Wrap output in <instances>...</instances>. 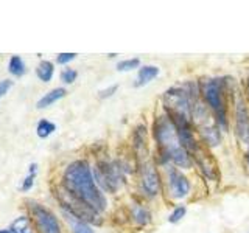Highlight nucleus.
<instances>
[{
	"label": "nucleus",
	"mask_w": 249,
	"mask_h": 233,
	"mask_svg": "<svg viewBox=\"0 0 249 233\" xmlns=\"http://www.w3.org/2000/svg\"><path fill=\"white\" fill-rule=\"evenodd\" d=\"M64 186L70 194L86 202L98 213L106 210V198L100 191L88 162L76 160L70 163L64 173Z\"/></svg>",
	"instance_id": "1"
},
{
	"label": "nucleus",
	"mask_w": 249,
	"mask_h": 233,
	"mask_svg": "<svg viewBox=\"0 0 249 233\" xmlns=\"http://www.w3.org/2000/svg\"><path fill=\"white\" fill-rule=\"evenodd\" d=\"M154 138L159 146V151L165 159L176 163L178 166L187 168L190 166L192 159L189 151L181 143V138L178 135L176 126L170 116H159L154 123Z\"/></svg>",
	"instance_id": "2"
},
{
	"label": "nucleus",
	"mask_w": 249,
	"mask_h": 233,
	"mask_svg": "<svg viewBox=\"0 0 249 233\" xmlns=\"http://www.w3.org/2000/svg\"><path fill=\"white\" fill-rule=\"evenodd\" d=\"M202 95L210 111L213 112V118L221 131L228 129V107H226L224 100V84L223 80L215 78V80H209L202 85Z\"/></svg>",
	"instance_id": "3"
},
{
	"label": "nucleus",
	"mask_w": 249,
	"mask_h": 233,
	"mask_svg": "<svg viewBox=\"0 0 249 233\" xmlns=\"http://www.w3.org/2000/svg\"><path fill=\"white\" fill-rule=\"evenodd\" d=\"M93 177L97 185L107 193H115L123 182L122 169L114 162H98L93 169Z\"/></svg>",
	"instance_id": "4"
},
{
	"label": "nucleus",
	"mask_w": 249,
	"mask_h": 233,
	"mask_svg": "<svg viewBox=\"0 0 249 233\" xmlns=\"http://www.w3.org/2000/svg\"><path fill=\"white\" fill-rule=\"evenodd\" d=\"M62 205H64V210H67L69 213H72L73 216L80 217V219L86 221V222H92V224H101L100 219V213L97 210H93L92 207H89L86 202L80 200L78 198H75L73 194H70L66 190V196L62 199Z\"/></svg>",
	"instance_id": "5"
},
{
	"label": "nucleus",
	"mask_w": 249,
	"mask_h": 233,
	"mask_svg": "<svg viewBox=\"0 0 249 233\" xmlns=\"http://www.w3.org/2000/svg\"><path fill=\"white\" fill-rule=\"evenodd\" d=\"M140 181H142V188L150 198H156L160 191V179L159 173L153 163L146 162L140 166Z\"/></svg>",
	"instance_id": "6"
},
{
	"label": "nucleus",
	"mask_w": 249,
	"mask_h": 233,
	"mask_svg": "<svg viewBox=\"0 0 249 233\" xmlns=\"http://www.w3.org/2000/svg\"><path fill=\"white\" fill-rule=\"evenodd\" d=\"M31 210H33L35 219L37 222V227L41 230V233H61L59 222L53 213H50L47 208H44L42 205H37V204L31 207Z\"/></svg>",
	"instance_id": "7"
},
{
	"label": "nucleus",
	"mask_w": 249,
	"mask_h": 233,
	"mask_svg": "<svg viewBox=\"0 0 249 233\" xmlns=\"http://www.w3.org/2000/svg\"><path fill=\"white\" fill-rule=\"evenodd\" d=\"M168 186L171 196L176 199L185 198L190 191V182L178 168H171L168 174Z\"/></svg>",
	"instance_id": "8"
},
{
	"label": "nucleus",
	"mask_w": 249,
	"mask_h": 233,
	"mask_svg": "<svg viewBox=\"0 0 249 233\" xmlns=\"http://www.w3.org/2000/svg\"><path fill=\"white\" fill-rule=\"evenodd\" d=\"M235 124H237L238 138H241L245 143L249 145V111L246 109L245 103L241 100L237 101V107H235Z\"/></svg>",
	"instance_id": "9"
},
{
	"label": "nucleus",
	"mask_w": 249,
	"mask_h": 233,
	"mask_svg": "<svg viewBox=\"0 0 249 233\" xmlns=\"http://www.w3.org/2000/svg\"><path fill=\"white\" fill-rule=\"evenodd\" d=\"M192 157L196 160V163L199 165L202 173H204L210 179H215V176H216V163L212 159V155L202 150V146L198 145L196 150L192 152Z\"/></svg>",
	"instance_id": "10"
},
{
	"label": "nucleus",
	"mask_w": 249,
	"mask_h": 233,
	"mask_svg": "<svg viewBox=\"0 0 249 233\" xmlns=\"http://www.w3.org/2000/svg\"><path fill=\"white\" fill-rule=\"evenodd\" d=\"M62 212H64V215L67 217V222L70 224L72 233H93L92 227L86 221H83V219H80V217L73 216L72 213H69L67 210H62Z\"/></svg>",
	"instance_id": "11"
},
{
	"label": "nucleus",
	"mask_w": 249,
	"mask_h": 233,
	"mask_svg": "<svg viewBox=\"0 0 249 233\" xmlns=\"http://www.w3.org/2000/svg\"><path fill=\"white\" fill-rule=\"evenodd\" d=\"M64 95H66V89L56 87V89L50 90L49 93H45V95L37 101V104H36V106H37V109H45V107L52 106L53 103H56V101L61 100Z\"/></svg>",
	"instance_id": "12"
},
{
	"label": "nucleus",
	"mask_w": 249,
	"mask_h": 233,
	"mask_svg": "<svg viewBox=\"0 0 249 233\" xmlns=\"http://www.w3.org/2000/svg\"><path fill=\"white\" fill-rule=\"evenodd\" d=\"M158 75H159V68L156 66H145V67H142L139 70L136 85H137V87H139V85H145L150 81H153Z\"/></svg>",
	"instance_id": "13"
},
{
	"label": "nucleus",
	"mask_w": 249,
	"mask_h": 233,
	"mask_svg": "<svg viewBox=\"0 0 249 233\" xmlns=\"http://www.w3.org/2000/svg\"><path fill=\"white\" fill-rule=\"evenodd\" d=\"M53 73H54V67H53V64L50 61H42L36 68L37 78L41 81H44V83H49L53 78Z\"/></svg>",
	"instance_id": "14"
},
{
	"label": "nucleus",
	"mask_w": 249,
	"mask_h": 233,
	"mask_svg": "<svg viewBox=\"0 0 249 233\" xmlns=\"http://www.w3.org/2000/svg\"><path fill=\"white\" fill-rule=\"evenodd\" d=\"M132 217H134V221L140 225H146L151 222V215L150 212L142 207V205H136L134 208H132Z\"/></svg>",
	"instance_id": "15"
},
{
	"label": "nucleus",
	"mask_w": 249,
	"mask_h": 233,
	"mask_svg": "<svg viewBox=\"0 0 249 233\" xmlns=\"http://www.w3.org/2000/svg\"><path fill=\"white\" fill-rule=\"evenodd\" d=\"M11 230H13V233H33V230H31V225H30V221H28L27 216L16 217L13 225H11Z\"/></svg>",
	"instance_id": "16"
},
{
	"label": "nucleus",
	"mask_w": 249,
	"mask_h": 233,
	"mask_svg": "<svg viewBox=\"0 0 249 233\" xmlns=\"http://www.w3.org/2000/svg\"><path fill=\"white\" fill-rule=\"evenodd\" d=\"M54 129H56V126H54V123L49 121V120H41L37 123V128H36V132L37 135L41 138H47L50 134H53Z\"/></svg>",
	"instance_id": "17"
},
{
	"label": "nucleus",
	"mask_w": 249,
	"mask_h": 233,
	"mask_svg": "<svg viewBox=\"0 0 249 233\" xmlns=\"http://www.w3.org/2000/svg\"><path fill=\"white\" fill-rule=\"evenodd\" d=\"M8 70H10V73H13L14 76H22L23 73H25V64H23V61L20 59V56H13L10 59Z\"/></svg>",
	"instance_id": "18"
},
{
	"label": "nucleus",
	"mask_w": 249,
	"mask_h": 233,
	"mask_svg": "<svg viewBox=\"0 0 249 233\" xmlns=\"http://www.w3.org/2000/svg\"><path fill=\"white\" fill-rule=\"evenodd\" d=\"M140 66V59L137 58H132V59H124V61H120L119 64H117V70L119 72H126V70H134Z\"/></svg>",
	"instance_id": "19"
},
{
	"label": "nucleus",
	"mask_w": 249,
	"mask_h": 233,
	"mask_svg": "<svg viewBox=\"0 0 249 233\" xmlns=\"http://www.w3.org/2000/svg\"><path fill=\"white\" fill-rule=\"evenodd\" d=\"M185 207L184 205H179V207H176L175 210H173V213L170 215V217H168V221L171 222V224H175V222H179L182 219V217L185 216Z\"/></svg>",
	"instance_id": "20"
},
{
	"label": "nucleus",
	"mask_w": 249,
	"mask_h": 233,
	"mask_svg": "<svg viewBox=\"0 0 249 233\" xmlns=\"http://www.w3.org/2000/svg\"><path fill=\"white\" fill-rule=\"evenodd\" d=\"M76 76H78L76 70H73V68H66V70H62L61 80L64 81L66 84H72L76 80Z\"/></svg>",
	"instance_id": "21"
},
{
	"label": "nucleus",
	"mask_w": 249,
	"mask_h": 233,
	"mask_svg": "<svg viewBox=\"0 0 249 233\" xmlns=\"http://www.w3.org/2000/svg\"><path fill=\"white\" fill-rule=\"evenodd\" d=\"M35 176H36V174H31V173H30V176H27L25 179H23L22 186H20V190H22V191H28V190L31 188V186H33Z\"/></svg>",
	"instance_id": "22"
},
{
	"label": "nucleus",
	"mask_w": 249,
	"mask_h": 233,
	"mask_svg": "<svg viewBox=\"0 0 249 233\" xmlns=\"http://www.w3.org/2000/svg\"><path fill=\"white\" fill-rule=\"evenodd\" d=\"M75 56H76L75 53H61V54H58V62L59 64H67V62L73 61Z\"/></svg>",
	"instance_id": "23"
},
{
	"label": "nucleus",
	"mask_w": 249,
	"mask_h": 233,
	"mask_svg": "<svg viewBox=\"0 0 249 233\" xmlns=\"http://www.w3.org/2000/svg\"><path fill=\"white\" fill-rule=\"evenodd\" d=\"M13 87V81L10 80H5V81H0V98L5 97V93Z\"/></svg>",
	"instance_id": "24"
},
{
	"label": "nucleus",
	"mask_w": 249,
	"mask_h": 233,
	"mask_svg": "<svg viewBox=\"0 0 249 233\" xmlns=\"http://www.w3.org/2000/svg\"><path fill=\"white\" fill-rule=\"evenodd\" d=\"M117 89H119V85H111V87H107V89H105V90H101L100 92V98H109V97H112L114 93L117 92Z\"/></svg>",
	"instance_id": "25"
},
{
	"label": "nucleus",
	"mask_w": 249,
	"mask_h": 233,
	"mask_svg": "<svg viewBox=\"0 0 249 233\" xmlns=\"http://www.w3.org/2000/svg\"><path fill=\"white\" fill-rule=\"evenodd\" d=\"M0 233H13L11 230H0Z\"/></svg>",
	"instance_id": "26"
},
{
	"label": "nucleus",
	"mask_w": 249,
	"mask_h": 233,
	"mask_svg": "<svg viewBox=\"0 0 249 233\" xmlns=\"http://www.w3.org/2000/svg\"><path fill=\"white\" fill-rule=\"evenodd\" d=\"M246 162H248V165H249V152H248V155H246Z\"/></svg>",
	"instance_id": "27"
},
{
	"label": "nucleus",
	"mask_w": 249,
	"mask_h": 233,
	"mask_svg": "<svg viewBox=\"0 0 249 233\" xmlns=\"http://www.w3.org/2000/svg\"><path fill=\"white\" fill-rule=\"evenodd\" d=\"M248 95H249V84H248Z\"/></svg>",
	"instance_id": "28"
}]
</instances>
